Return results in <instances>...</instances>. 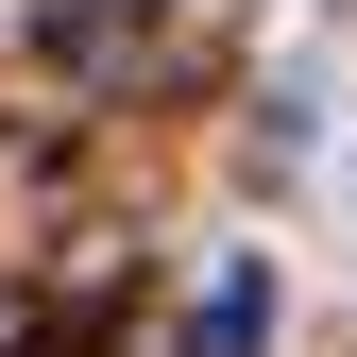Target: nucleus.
I'll list each match as a JSON object with an SVG mask.
<instances>
[{"label":"nucleus","mask_w":357,"mask_h":357,"mask_svg":"<svg viewBox=\"0 0 357 357\" xmlns=\"http://www.w3.org/2000/svg\"><path fill=\"white\" fill-rule=\"evenodd\" d=\"M188 357H273V255H221V273H204Z\"/></svg>","instance_id":"1"}]
</instances>
